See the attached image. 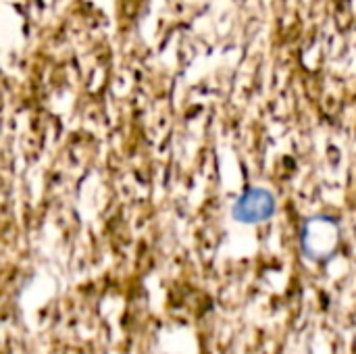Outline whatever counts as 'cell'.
<instances>
[{
    "instance_id": "6da1fadb",
    "label": "cell",
    "mask_w": 356,
    "mask_h": 354,
    "mask_svg": "<svg viewBox=\"0 0 356 354\" xmlns=\"http://www.w3.org/2000/svg\"><path fill=\"white\" fill-rule=\"evenodd\" d=\"M277 213V200L267 188H248L238 196L232 207V217L244 225H257L273 219Z\"/></svg>"
},
{
    "instance_id": "7a4b0ae2",
    "label": "cell",
    "mask_w": 356,
    "mask_h": 354,
    "mask_svg": "<svg viewBox=\"0 0 356 354\" xmlns=\"http://www.w3.org/2000/svg\"><path fill=\"white\" fill-rule=\"evenodd\" d=\"M338 246V230L332 221L315 217L302 230V250L311 261H327Z\"/></svg>"
}]
</instances>
